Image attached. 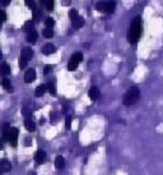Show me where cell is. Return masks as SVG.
I'll return each instance as SVG.
<instances>
[{
    "label": "cell",
    "instance_id": "2e32d148",
    "mask_svg": "<svg viewBox=\"0 0 163 175\" xmlns=\"http://www.w3.org/2000/svg\"><path fill=\"white\" fill-rule=\"evenodd\" d=\"M46 90H47V86L46 84H40V86H37L36 91H34V95H36L37 97H41V96H44V95H45Z\"/></svg>",
    "mask_w": 163,
    "mask_h": 175
},
{
    "label": "cell",
    "instance_id": "ffe728a7",
    "mask_svg": "<svg viewBox=\"0 0 163 175\" xmlns=\"http://www.w3.org/2000/svg\"><path fill=\"white\" fill-rule=\"evenodd\" d=\"M2 73H3V76H8L10 74V67L8 64H6L5 61L2 64Z\"/></svg>",
    "mask_w": 163,
    "mask_h": 175
},
{
    "label": "cell",
    "instance_id": "277c9868",
    "mask_svg": "<svg viewBox=\"0 0 163 175\" xmlns=\"http://www.w3.org/2000/svg\"><path fill=\"white\" fill-rule=\"evenodd\" d=\"M82 60H83V54L79 53V51L74 53L72 56H70V59L68 61V70L69 72H74L78 68V65L82 63Z\"/></svg>",
    "mask_w": 163,
    "mask_h": 175
},
{
    "label": "cell",
    "instance_id": "e0dca14e",
    "mask_svg": "<svg viewBox=\"0 0 163 175\" xmlns=\"http://www.w3.org/2000/svg\"><path fill=\"white\" fill-rule=\"evenodd\" d=\"M2 84H3V88L6 92H13V86H12V83H10V81H9L8 78H3Z\"/></svg>",
    "mask_w": 163,
    "mask_h": 175
},
{
    "label": "cell",
    "instance_id": "3957f363",
    "mask_svg": "<svg viewBox=\"0 0 163 175\" xmlns=\"http://www.w3.org/2000/svg\"><path fill=\"white\" fill-rule=\"evenodd\" d=\"M96 9L98 12H102L106 14H112L116 9V3L115 2H98L96 4Z\"/></svg>",
    "mask_w": 163,
    "mask_h": 175
},
{
    "label": "cell",
    "instance_id": "d6986e66",
    "mask_svg": "<svg viewBox=\"0 0 163 175\" xmlns=\"http://www.w3.org/2000/svg\"><path fill=\"white\" fill-rule=\"evenodd\" d=\"M23 30H24L27 33L31 32V31H33V30H34V27H33V20H28V22H26Z\"/></svg>",
    "mask_w": 163,
    "mask_h": 175
},
{
    "label": "cell",
    "instance_id": "52a82bcc",
    "mask_svg": "<svg viewBox=\"0 0 163 175\" xmlns=\"http://www.w3.org/2000/svg\"><path fill=\"white\" fill-rule=\"evenodd\" d=\"M46 160V152L44 150H38L36 151V154H34V161H36L37 165H41L44 164Z\"/></svg>",
    "mask_w": 163,
    "mask_h": 175
},
{
    "label": "cell",
    "instance_id": "6da1fadb",
    "mask_svg": "<svg viewBox=\"0 0 163 175\" xmlns=\"http://www.w3.org/2000/svg\"><path fill=\"white\" fill-rule=\"evenodd\" d=\"M141 31H143V24H141V18L140 16H136L131 20L129 32H127V40L130 43H136L141 36Z\"/></svg>",
    "mask_w": 163,
    "mask_h": 175
},
{
    "label": "cell",
    "instance_id": "ba28073f",
    "mask_svg": "<svg viewBox=\"0 0 163 175\" xmlns=\"http://www.w3.org/2000/svg\"><path fill=\"white\" fill-rule=\"evenodd\" d=\"M20 58H23V59H26L27 61H30L32 59V56H33V50L32 47H23L22 49V51H20Z\"/></svg>",
    "mask_w": 163,
    "mask_h": 175
},
{
    "label": "cell",
    "instance_id": "7c38bea8",
    "mask_svg": "<svg viewBox=\"0 0 163 175\" xmlns=\"http://www.w3.org/2000/svg\"><path fill=\"white\" fill-rule=\"evenodd\" d=\"M56 51V47L54 43H46V45L42 47V54L44 55H51Z\"/></svg>",
    "mask_w": 163,
    "mask_h": 175
},
{
    "label": "cell",
    "instance_id": "9c48e42d",
    "mask_svg": "<svg viewBox=\"0 0 163 175\" xmlns=\"http://www.w3.org/2000/svg\"><path fill=\"white\" fill-rule=\"evenodd\" d=\"M36 79V70L34 69H28L24 73V82L26 83H32Z\"/></svg>",
    "mask_w": 163,
    "mask_h": 175
},
{
    "label": "cell",
    "instance_id": "cb8c5ba5",
    "mask_svg": "<svg viewBox=\"0 0 163 175\" xmlns=\"http://www.w3.org/2000/svg\"><path fill=\"white\" fill-rule=\"evenodd\" d=\"M42 4L46 5V9H47L48 12H51V10L54 9V5H55V3L52 2V0H50V2H42Z\"/></svg>",
    "mask_w": 163,
    "mask_h": 175
},
{
    "label": "cell",
    "instance_id": "44dd1931",
    "mask_svg": "<svg viewBox=\"0 0 163 175\" xmlns=\"http://www.w3.org/2000/svg\"><path fill=\"white\" fill-rule=\"evenodd\" d=\"M42 35H44V37L46 39H51L54 36V30H50V28H45L44 31H42Z\"/></svg>",
    "mask_w": 163,
    "mask_h": 175
},
{
    "label": "cell",
    "instance_id": "1f68e13d",
    "mask_svg": "<svg viewBox=\"0 0 163 175\" xmlns=\"http://www.w3.org/2000/svg\"><path fill=\"white\" fill-rule=\"evenodd\" d=\"M9 4H10V0H3V2H2L3 6H6V5H9Z\"/></svg>",
    "mask_w": 163,
    "mask_h": 175
},
{
    "label": "cell",
    "instance_id": "8992f818",
    "mask_svg": "<svg viewBox=\"0 0 163 175\" xmlns=\"http://www.w3.org/2000/svg\"><path fill=\"white\" fill-rule=\"evenodd\" d=\"M88 96H89V99H90L92 101L98 100V99H100V96H101V91H100V88H98L97 86L90 87L89 91H88Z\"/></svg>",
    "mask_w": 163,
    "mask_h": 175
},
{
    "label": "cell",
    "instance_id": "f1b7e54d",
    "mask_svg": "<svg viewBox=\"0 0 163 175\" xmlns=\"http://www.w3.org/2000/svg\"><path fill=\"white\" fill-rule=\"evenodd\" d=\"M72 120H73V118L72 116H66V121H65V127H66V129H69L70 128V125H72Z\"/></svg>",
    "mask_w": 163,
    "mask_h": 175
},
{
    "label": "cell",
    "instance_id": "4dcf8cb0",
    "mask_svg": "<svg viewBox=\"0 0 163 175\" xmlns=\"http://www.w3.org/2000/svg\"><path fill=\"white\" fill-rule=\"evenodd\" d=\"M2 20L3 22L6 20V13H5V10H2Z\"/></svg>",
    "mask_w": 163,
    "mask_h": 175
},
{
    "label": "cell",
    "instance_id": "d4e9b609",
    "mask_svg": "<svg viewBox=\"0 0 163 175\" xmlns=\"http://www.w3.org/2000/svg\"><path fill=\"white\" fill-rule=\"evenodd\" d=\"M27 63H28V61H27L26 59H23V58L19 56V61H18V64H19V68H20V69H24V68L27 67Z\"/></svg>",
    "mask_w": 163,
    "mask_h": 175
},
{
    "label": "cell",
    "instance_id": "4316f807",
    "mask_svg": "<svg viewBox=\"0 0 163 175\" xmlns=\"http://www.w3.org/2000/svg\"><path fill=\"white\" fill-rule=\"evenodd\" d=\"M26 4L28 5V6H30V8L34 12V10H37V8H36V3H34V2H30V0H26Z\"/></svg>",
    "mask_w": 163,
    "mask_h": 175
},
{
    "label": "cell",
    "instance_id": "30bf717a",
    "mask_svg": "<svg viewBox=\"0 0 163 175\" xmlns=\"http://www.w3.org/2000/svg\"><path fill=\"white\" fill-rule=\"evenodd\" d=\"M24 127H26V129L28 130V132H34V130H36V124H34V121L31 119V116H26Z\"/></svg>",
    "mask_w": 163,
    "mask_h": 175
},
{
    "label": "cell",
    "instance_id": "603a6c76",
    "mask_svg": "<svg viewBox=\"0 0 163 175\" xmlns=\"http://www.w3.org/2000/svg\"><path fill=\"white\" fill-rule=\"evenodd\" d=\"M45 24H46V28H50V30H52V27H54V24H55V22H54V19H52V18L48 17V18L45 20Z\"/></svg>",
    "mask_w": 163,
    "mask_h": 175
},
{
    "label": "cell",
    "instance_id": "7a4b0ae2",
    "mask_svg": "<svg viewBox=\"0 0 163 175\" xmlns=\"http://www.w3.org/2000/svg\"><path fill=\"white\" fill-rule=\"evenodd\" d=\"M139 99H140V90L134 86V87H130L125 93V96L122 99V104L125 106H131L134 104H136Z\"/></svg>",
    "mask_w": 163,
    "mask_h": 175
},
{
    "label": "cell",
    "instance_id": "4fadbf2b",
    "mask_svg": "<svg viewBox=\"0 0 163 175\" xmlns=\"http://www.w3.org/2000/svg\"><path fill=\"white\" fill-rule=\"evenodd\" d=\"M55 167L58 170H62L64 167H65V158H64L61 155H59L55 158Z\"/></svg>",
    "mask_w": 163,
    "mask_h": 175
},
{
    "label": "cell",
    "instance_id": "83f0119b",
    "mask_svg": "<svg viewBox=\"0 0 163 175\" xmlns=\"http://www.w3.org/2000/svg\"><path fill=\"white\" fill-rule=\"evenodd\" d=\"M51 70H52V67H51V65H46L45 69H44V74H45V76H48V74L51 73Z\"/></svg>",
    "mask_w": 163,
    "mask_h": 175
},
{
    "label": "cell",
    "instance_id": "5bb4252c",
    "mask_svg": "<svg viewBox=\"0 0 163 175\" xmlns=\"http://www.w3.org/2000/svg\"><path fill=\"white\" fill-rule=\"evenodd\" d=\"M37 39H38V33H37L36 30H33V31L27 33V41L30 42V43H36Z\"/></svg>",
    "mask_w": 163,
    "mask_h": 175
},
{
    "label": "cell",
    "instance_id": "ac0fdd59",
    "mask_svg": "<svg viewBox=\"0 0 163 175\" xmlns=\"http://www.w3.org/2000/svg\"><path fill=\"white\" fill-rule=\"evenodd\" d=\"M10 129H12L10 128V124H8V123L3 125V130H2V132H3V140L4 141H8V136H9Z\"/></svg>",
    "mask_w": 163,
    "mask_h": 175
},
{
    "label": "cell",
    "instance_id": "5b68a950",
    "mask_svg": "<svg viewBox=\"0 0 163 175\" xmlns=\"http://www.w3.org/2000/svg\"><path fill=\"white\" fill-rule=\"evenodd\" d=\"M18 136H19L18 128H12L10 132H9V136H8V141L10 142V144L13 146V147H17V144H18Z\"/></svg>",
    "mask_w": 163,
    "mask_h": 175
},
{
    "label": "cell",
    "instance_id": "8fae6325",
    "mask_svg": "<svg viewBox=\"0 0 163 175\" xmlns=\"http://www.w3.org/2000/svg\"><path fill=\"white\" fill-rule=\"evenodd\" d=\"M12 170V164L8 160H2L0 161V173H9Z\"/></svg>",
    "mask_w": 163,
    "mask_h": 175
},
{
    "label": "cell",
    "instance_id": "484cf974",
    "mask_svg": "<svg viewBox=\"0 0 163 175\" xmlns=\"http://www.w3.org/2000/svg\"><path fill=\"white\" fill-rule=\"evenodd\" d=\"M41 16H42V12H41V10H38V9H37V10H34V12H33V20H36V22H37V20L40 19V17H41Z\"/></svg>",
    "mask_w": 163,
    "mask_h": 175
},
{
    "label": "cell",
    "instance_id": "9a60e30c",
    "mask_svg": "<svg viewBox=\"0 0 163 175\" xmlns=\"http://www.w3.org/2000/svg\"><path fill=\"white\" fill-rule=\"evenodd\" d=\"M72 24L76 28V30H78V28H82V27L84 26V18L80 17V16H78L74 20H72Z\"/></svg>",
    "mask_w": 163,
    "mask_h": 175
},
{
    "label": "cell",
    "instance_id": "f546056e",
    "mask_svg": "<svg viewBox=\"0 0 163 175\" xmlns=\"http://www.w3.org/2000/svg\"><path fill=\"white\" fill-rule=\"evenodd\" d=\"M24 140H26V141H24V144H26V146H31V144H32V141H31L28 137H27V138H24Z\"/></svg>",
    "mask_w": 163,
    "mask_h": 175
},
{
    "label": "cell",
    "instance_id": "7402d4cb",
    "mask_svg": "<svg viewBox=\"0 0 163 175\" xmlns=\"http://www.w3.org/2000/svg\"><path fill=\"white\" fill-rule=\"evenodd\" d=\"M47 90H48V92L52 95V96H55V95H56V90H55V84H54V83L48 82V83H47Z\"/></svg>",
    "mask_w": 163,
    "mask_h": 175
}]
</instances>
